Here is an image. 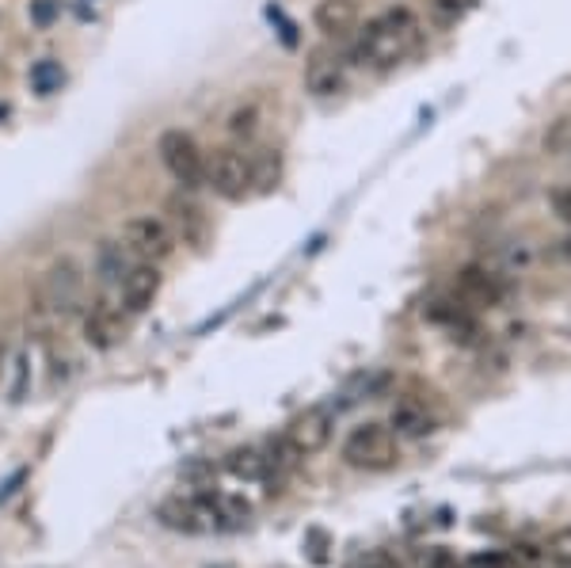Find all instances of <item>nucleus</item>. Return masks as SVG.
<instances>
[{
    "mask_svg": "<svg viewBox=\"0 0 571 568\" xmlns=\"http://www.w3.org/2000/svg\"><path fill=\"white\" fill-rule=\"evenodd\" d=\"M549 203H552V214H557L560 221H568V226H571V188H557L549 195Z\"/></svg>",
    "mask_w": 571,
    "mask_h": 568,
    "instance_id": "obj_24",
    "label": "nucleus"
},
{
    "mask_svg": "<svg viewBox=\"0 0 571 568\" xmlns=\"http://www.w3.org/2000/svg\"><path fill=\"white\" fill-rule=\"evenodd\" d=\"M84 340L92 343L95 351H111L118 340H123V317H118L115 306L107 302H95L84 314Z\"/></svg>",
    "mask_w": 571,
    "mask_h": 568,
    "instance_id": "obj_11",
    "label": "nucleus"
},
{
    "mask_svg": "<svg viewBox=\"0 0 571 568\" xmlns=\"http://www.w3.org/2000/svg\"><path fill=\"white\" fill-rule=\"evenodd\" d=\"M389 428L397 431V435L423 439V435H431V431H434V420H431V412L420 401H400L397 408H392V416H389Z\"/></svg>",
    "mask_w": 571,
    "mask_h": 568,
    "instance_id": "obj_15",
    "label": "nucleus"
},
{
    "mask_svg": "<svg viewBox=\"0 0 571 568\" xmlns=\"http://www.w3.org/2000/svg\"><path fill=\"white\" fill-rule=\"evenodd\" d=\"M160 271H157V263H134L130 271H126V279L118 283V291H123V306H126V314H145V309L157 302V294H160Z\"/></svg>",
    "mask_w": 571,
    "mask_h": 568,
    "instance_id": "obj_10",
    "label": "nucleus"
},
{
    "mask_svg": "<svg viewBox=\"0 0 571 568\" xmlns=\"http://www.w3.org/2000/svg\"><path fill=\"white\" fill-rule=\"evenodd\" d=\"M420 43V23L408 8H392V12L377 15L374 23H366V31L355 43V61L358 66L389 69L397 61H404Z\"/></svg>",
    "mask_w": 571,
    "mask_h": 568,
    "instance_id": "obj_1",
    "label": "nucleus"
},
{
    "mask_svg": "<svg viewBox=\"0 0 571 568\" xmlns=\"http://www.w3.org/2000/svg\"><path fill=\"white\" fill-rule=\"evenodd\" d=\"M564 255H568V260H571V237H568V241H564Z\"/></svg>",
    "mask_w": 571,
    "mask_h": 568,
    "instance_id": "obj_27",
    "label": "nucleus"
},
{
    "mask_svg": "<svg viewBox=\"0 0 571 568\" xmlns=\"http://www.w3.org/2000/svg\"><path fill=\"white\" fill-rule=\"evenodd\" d=\"M126 237V248H130L134 255H141L145 263H157V260H168L175 248V234L172 226H168L164 218H152V214H145V218H130L123 229Z\"/></svg>",
    "mask_w": 571,
    "mask_h": 568,
    "instance_id": "obj_8",
    "label": "nucleus"
},
{
    "mask_svg": "<svg viewBox=\"0 0 571 568\" xmlns=\"http://www.w3.org/2000/svg\"><path fill=\"white\" fill-rule=\"evenodd\" d=\"M58 12H61V0H35V4H31V20H35L38 27H50V23L58 20Z\"/></svg>",
    "mask_w": 571,
    "mask_h": 568,
    "instance_id": "obj_22",
    "label": "nucleus"
},
{
    "mask_svg": "<svg viewBox=\"0 0 571 568\" xmlns=\"http://www.w3.org/2000/svg\"><path fill=\"white\" fill-rule=\"evenodd\" d=\"M157 154H160V164L168 168L175 183L183 191H195L206 183V154L198 149V141L183 130H164L157 141Z\"/></svg>",
    "mask_w": 571,
    "mask_h": 568,
    "instance_id": "obj_3",
    "label": "nucleus"
},
{
    "mask_svg": "<svg viewBox=\"0 0 571 568\" xmlns=\"http://www.w3.org/2000/svg\"><path fill=\"white\" fill-rule=\"evenodd\" d=\"M362 568H400V561L392 554H385V549H374V554L362 557Z\"/></svg>",
    "mask_w": 571,
    "mask_h": 568,
    "instance_id": "obj_26",
    "label": "nucleus"
},
{
    "mask_svg": "<svg viewBox=\"0 0 571 568\" xmlns=\"http://www.w3.org/2000/svg\"><path fill=\"white\" fill-rule=\"evenodd\" d=\"M427 568H461V561H457V554H454V549L438 546V549H431Z\"/></svg>",
    "mask_w": 571,
    "mask_h": 568,
    "instance_id": "obj_25",
    "label": "nucleus"
},
{
    "mask_svg": "<svg viewBox=\"0 0 571 568\" xmlns=\"http://www.w3.org/2000/svg\"><path fill=\"white\" fill-rule=\"evenodd\" d=\"M255 118H260V107H255V103H248V107L232 111L229 134H232V138H252V134H255Z\"/></svg>",
    "mask_w": 571,
    "mask_h": 568,
    "instance_id": "obj_21",
    "label": "nucleus"
},
{
    "mask_svg": "<svg viewBox=\"0 0 571 568\" xmlns=\"http://www.w3.org/2000/svg\"><path fill=\"white\" fill-rule=\"evenodd\" d=\"M61 84H66V69H61V61L43 58V61H35V66H31V88H35L38 95L61 92Z\"/></svg>",
    "mask_w": 571,
    "mask_h": 568,
    "instance_id": "obj_18",
    "label": "nucleus"
},
{
    "mask_svg": "<svg viewBox=\"0 0 571 568\" xmlns=\"http://www.w3.org/2000/svg\"><path fill=\"white\" fill-rule=\"evenodd\" d=\"M549 557L552 561H560V565H571V526L568 531H557L549 538Z\"/></svg>",
    "mask_w": 571,
    "mask_h": 568,
    "instance_id": "obj_23",
    "label": "nucleus"
},
{
    "mask_svg": "<svg viewBox=\"0 0 571 568\" xmlns=\"http://www.w3.org/2000/svg\"><path fill=\"white\" fill-rule=\"evenodd\" d=\"M43 306L54 317H77L84 309V268L77 260H58L43 279Z\"/></svg>",
    "mask_w": 571,
    "mask_h": 568,
    "instance_id": "obj_5",
    "label": "nucleus"
},
{
    "mask_svg": "<svg viewBox=\"0 0 571 568\" xmlns=\"http://www.w3.org/2000/svg\"><path fill=\"white\" fill-rule=\"evenodd\" d=\"M27 378H31V355L20 351L12 363V386H8V397H12V401H23V397H27Z\"/></svg>",
    "mask_w": 571,
    "mask_h": 568,
    "instance_id": "obj_20",
    "label": "nucleus"
},
{
    "mask_svg": "<svg viewBox=\"0 0 571 568\" xmlns=\"http://www.w3.org/2000/svg\"><path fill=\"white\" fill-rule=\"evenodd\" d=\"M457 298H461L465 306H495V302L503 298V286L492 271L465 268L461 275H457Z\"/></svg>",
    "mask_w": 571,
    "mask_h": 568,
    "instance_id": "obj_13",
    "label": "nucleus"
},
{
    "mask_svg": "<svg viewBox=\"0 0 571 568\" xmlns=\"http://www.w3.org/2000/svg\"><path fill=\"white\" fill-rule=\"evenodd\" d=\"M130 255H126L123 245L115 241H103L100 252H95V275H100V283H123L126 271H130Z\"/></svg>",
    "mask_w": 571,
    "mask_h": 568,
    "instance_id": "obj_16",
    "label": "nucleus"
},
{
    "mask_svg": "<svg viewBox=\"0 0 571 568\" xmlns=\"http://www.w3.org/2000/svg\"><path fill=\"white\" fill-rule=\"evenodd\" d=\"M343 462L351 469H366V474H381L400 462L397 431L389 423H358L347 439H343Z\"/></svg>",
    "mask_w": 571,
    "mask_h": 568,
    "instance_id": "obj_2",
    "label": "nucleus"
},
{
    "mask_svg": "<svg viewBox=\"0 0 571 568\" xmlns=\"http://www.w3.org/2000/svg\"><path fill=\"white\" fill-rule=\"evenodd\" d=\"M278 175H283V161H278V154L263 149V154L252 161V188H255V191L278 188Z\"/></svg>",
    "mask_w": 571,
    "mask_h": 568,
    "instance_id": "obj_19",
    "label": "nucleus"
},
{
    "mask_svg": "<svg viewBox=\"0 0 571 568\" xmlns=\"http://www.w3.org/2000/svg\"><path fill=\"white\" fill-rule=\"evenodd\" d=\"M358 0H320L317 8H312V23H317V31H324V35L340 38V35H351V31L358 27Z\"/></svg>",
    "mask_w": 571,
    "mask_h": 568,
    "instance_id": "obj_12",
    "label": "nucleus"
},
{
    "mask_svg": "<svg viewBox=\"0 0 571 568\" xmlns=\"http://www.w3.org/2000/svg\"><path fill=\"white\" fill-rule=\"evenodd\" d=\"M305 84H309L312 95H335L343 92V66L328 54H317L305 69Z\"/></svg>",
    "mask_w": 571,
    "mask_h": 568,
    "instance_id": "obj_14",
    "label": "nucleus"
},
{
    "mask_svg": "<svg viewBox=\"0 0 571 568\" xmlns=\"http://www.w3.org/2000/svg\"><path fill=\"white\" fill-rule=\"evenodd\" d=\"M164 214H168V226H172V234L180 237L183 245H206V237H210V221H206L203 206L191 203L187 195H172L164 203Z\"/></svg>",
    "mask_w": 571,
    "mask_h": 568,
    "instance_id": "obj_9",
    "label": "nucleus"
},
{
    "mask_svg": "<svg viewBox=\"0 0 571 568\" xmlns=\"http://www.w3.org/2000/svg\"><path fill=\"white\" fill-rule=\"evenodd\" d=\"M225 469H229L232 477H240V481H263V477L271 474V462L263 458L260 451L244 446V451H232L229 458H225Z\"/></svg>",
    "mask_w": 571,
    "mask_h": 568,
    "instance_id": "obj_17",
    "label": "nucleus"
},
{
    "mask_svg": "<svg viewBox=\"0 0 571 568\" xmlns=\"http://www.w3.org/2000/svg\"><path fill=\"white\" fill-rule=\"evenodd\" d=\"M283 443L297 458H309V454H320L328 443H332V412L328 408H305L294 420L286 423Z\"/></svg>",
    "mask_w": 571,
    "mask_h": 568,
    "instance_id": "obj_7",
    "label": "nucleus"
},
{
    "mask_svg": "<svg viewBox=\"0 0 571 568\" xmlns=\"http://www.w3.org/2000/svg\"><path fill=\"white\" fill-rule=\"evenodd\" d=\"M157 519L168 526V531H180V534H210V531L221 526L214 492L172 496V500H164L157 508Z\"/></svg>",
    "mask_w": 571,
    "mask_h": 568,
    "instance_id": "obj_4",
    "label": "nucleus"
},
{
    "mask_svg": "<svg viewBox=\"0 0 571 568\" xmlns=\"http://www.w3.org/2000/svg\"><path fill=\"white\" fill-rule=\"evenodd\" d=\"M206 188L225 203H240L252 191V161L237 149H214L206 157Z\"/></svg>",
    "mask_w": 571,
    "mask_h": 568,
    "instance_id": "obj_6",
    "label": "nucleus"
}]
</instances>
